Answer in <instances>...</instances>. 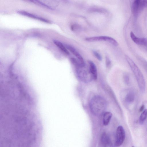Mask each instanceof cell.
Listing matches in <instances>:
<instances>
[{
  "label": "cell",
  "instance_id": "4",
  "mask_svg": "<svg viewBox=\"0 0 147 147\" xmlns=\"http://www.w3.org/2000/svg\"><path fill=\"white\" fill-rule=\"evenodd\" d=\"M76 68L77 75L81 81L84 82H88L93 79L89 67L88 69H87L85 66Z\"/></svg>",
  "mask_w": 147,
  "mask_h": 147
},
{
  "label": "cell",
  "instance_id": "19",
  "mask_svg": "<svg viewBox=\"0 0 147 147\" xmlns=\"http://www.w3.org/2000/svg\"><path fill=\"white\" fill-rule=\"evenodd\" d=\"M124 80L125 83L127 84H129V76L127 74L124 75Z\"/></svg>",
  "mask_w": 147,
  "mask_h": 147
},
{
  "label": "cell",
  "instance_id": "8",
  "mask_svg": "<svg viewBox=\"0 0 147 147\" xmlns=\"http://www.w3.org/2000/svg\"><path fill=\"white\" fill-rule=\"evenodd\" d=\"M130 36L132 40L136 44L147 47V39L137 37L132 32H130Z\"/></svg>",
  "mask_w": 147,
  "mask_h": 147
},
{
  "label": "cell",
  "instance_id": "17",
  "mask_svg": "<svg viewBox=\"0 0 147 147\" xmlns=\"http://www.w3.org/2000/svg\"><path fill=\"white\" fill-rule=\"evenodd\" d=\"M30 1L33 2V3L36 4H39V5H40L42 6H43L46 7L47 8L50 9H53V8L51 7L48 5L46 4L42 3L40 2V1H37V0H32Z\"/></svg>",
  "mask_w": 147,
  "mask_h": 147
},
{
  "label": "cell",
  "instance_id": "7",
  "mask_svg": "<svg viewBox=\"0 0 147 147\" xmlns=\"http://www.w3.org/2000/svg\"><path fill=\"white\" fill-rule=\"evenodd\" d=\"M125 132L122 126H119L117 129L115 146L118 147L123 143L125 138Z\"/></svg>",
  "mask_w": 147,
  "mask_h": 147
},
{
  "label": "cell",
  "instance_id": "15",
  "mask_svg": "<svg viewBox=\"0 0 147 147\" xmlns=\"http://www.w3.org/2000/svg\"><path fill=\"white\" fill-rule=\"evenodd\" d=\"M135 98V96L134 93L132 92H130L126 95L125 100L127 103H131L134 102Z\"/></svg>",
  "mask_w": 147,
  "mask_h": 147
},
{
  "label": "cell",
  "instance_id": "1",
  "mask_svg": "<svg viewBox=\"0 0 147 147\" xmlns=\"http://www.w3.org/2000/svg\"><path fill=\"white\" fill-rule=\"evenodd\" d=\"M42 143L34 138L24 136L11 141L2 147H42Z\"/></svg>",
  "mask_w": 147,
  "mask_h": 147
},
{
  "label": "cell",
  "instance_id": "9",
  "mask_svg": "<svg viewBox=\"0 0 147 147\" xmlns=\"http://www.w3.org/2000/svg\"><path fill=\"white\" fill-rule=\"evenodd\" d=\"M65 46L76 57L80 63L83 65H85L84 60L80 53L73 47L68 45H65Z\"/></svg>",
  "mask_w": 147,
  "mask_h": 147
},
{
  "label": "cell",
  "instance_id": "23",
  "mask_svg": "<svg viewBox=\"0 0 147 147\" xmlns=\"http://www.w3.org/2000/svg\"><path fill=\"white\" fill-rule=\"evenodd\" d=\"M132 147H135L134 146H132Z\"/></svg>",
  "mask_w": 147,
  "mask_h": 147
},
{
  "label": "cell",
  "instance_id": "2",
  "mask_svg": "<svg viewBox=\"0 0 147 147\" xmlns=\"http://www.w3.org/2000/svg\"><path fill=\"white\" fill-rule=\"evenodd\" d=\"M125 57L136 78L140 90L142 92H144L145 90V82L142 72L138 67L129 56L126 55Z\"/></svg>",
  "mask_w": 147,
  "mask_h": 147
},
{
  "label": "cell",
  "instance_id": "3",
  "mask_svg": "<svg viewBox=\"0 0 147 147\" xmlns=\"http://www.w3.org/2000/svg\"><path fill=\"white\" fill-rule=\"evenodd\" d=\"M106 102L105 100L99 96L94 97L90 103V109L94 114L100 115L103 113L106 109Z\"/></svg>",
  "mask_w": 147,
  "mask_h": 147
},
{
  "label": "cell",
  "instance_id": "14",
  "mask_svg": "<svg viewBox=\"0 0 147 147\" xmlns=\"http://www.w3.org/2000/svg\"><path fill=\"white\" fill-rule=\"evenodd\" d=\"M112 116V113L110 112H105L103 115V123L104 125H107L110 122Z\"/></svg>",
  "mask_w": 147,
  "mask_h": 147
},
{
  "label": "cell",
  "instance_id": "6",
  "mask_svg": "<svg viewBox=\"0 0 147 147\" xmlns=\"http://www.w3.org/2000/svg\"><path fill=\"white\" fill-rule=\"evenodd\" d=\"M146 0H136L132 4V9L133 14L135 16H137L146 6Z\"/></svg>",
  "mask_w": 147,
  "mask_h": 147
},
{
  "label": "cell",
  "instance_id": "10",
  "mask_svg": "<svg viewBox=\"0 0 147 147\" xmlns=\"http://www.w3.org/2000/svg\"><path fill=\"white\" fill-rule=\"evenodd\" d=\"M17 13L26 16L30 18L36 19L45 22L50 23V22L47 19L43 18L37 17L35 15L26 11L19 10L17 11Z\"/></svg>",
  "mask_w": 147,
  "mask_h": 147
},
{
  "label": "cell",
  "instance_id": "18",
  "mask_svg": "<svg viewBox=\"0 0 147 147\" xmlns=\"http://www.w3.org/2000/svg\"><path fill=\"white\" fill-rule=\"evenodd\" d=\"M93 53L94 56L99 61L102 60V57L100 55L99 53L95 51H93Z\"/></svg>",
  "mask_w": 147,
  "mask_h": 147
},
{
  "label": "cell",
  "instance_id": "20",
  "mask_svg": "<svg viewBox=\"0 0 147 147\" xmlns=\"http://www.w3.org/2000/svg\"><path fill=\"white\" fill-rule=\"evenodd\" d=\"M111 64V61L109 58L107 57H106V65L107 67H109Z\"/></svg>",
  "mask_w": 147,
  "mask_h": 147
},
{
  "label": "cell",
  "instance_id": "11",
  "mask_svg": "<svg viewBox=\"0 0 147 147\" xmlns=\"http://www.w3.org/2000/svg\"><path fill=\"white\" fill-rule=\"evenodd\" d=\"M101 140L102 144L104 147H108L111 145V142L110 138L105 132H104L102 134Z\"/></svg>",
  "mask_w": 147,
  "mask_h": 147
},
{
  "label": "cell",
  "instance_id": "12",
  "mask_svg": "<svg viewBox=\"0 0 147 147\" xmlns=\"http://www.w3.org/2000/svg\"><path fill=\"white\" fill-rule=\"evenodd\" d=\"M88 63L90 71L92 75L93 79L96 80L97 77V70L96 66L94 63L91 61H89Z\"/></svg>",
  "mask_w": 147,
  "mask_h": 147
},
{
  "label": "cell",
  "instance_id": "5",
  "mask_svg": "<svg viewBox=\"0 0 147 147\" xmlns=\"http://www.w3.org/2000/svg\"><path fill=\"white\" fill-rule=\"evenodd\" d=\"M85 40L88 42H92L104 41L109 42L115 46H117L118 43L113 38L106 36H100L86 38Z\"/></svg>",
  "mask_w": 147,
  "mask_h": 147
},
{
  "label": "cell",
  "instance_id": "13",
  "mask_svg": "<svg viewBox=\"0 0 147 147\" xmlns=\"http://www.w3.org/2000/svg\"><path fill=\"white\" fill-rule=\"evenodd\" d=\"M53 42L64 53L67 55L69 54V52L67 49L66 47L61 42L56 40H53Z\"/></svg>",
  "mask_w": 147,
  "mask_h": 147
},
{
  "label": "cell",
  "instance_id": "16",
  "mask_svg": "<svg viewBox=\"0 0 147 147\" xmlns=\"http://www.w3.org/2000/svg\"><path fill=\"white\" fill-rule=\"evenodd\" d=\"M147 117V109L144 110L142 113L139 118V122L140 124H142Z\"/></svg>",
  "mask_w": 147,
  "mask_h": 147
},
{
  "label": "cell",
  "instance_id": "21",
  "mask_svg": "<svg viewBox=\"0 0 147 147\" xmlns=\"http://www.w3.org/2000/svg\"><path fill=\"white\" fill-rule=\"evenodd\" d=\"M144 105H142L140 109V112L144 110Z\"/></svg>",
  "mask_w": 147,
  "mask_h": 147
},
{
  "label": "cell",
  "instance_id": "22",
  "mask_svg": "<svg viewBox=\"0 0 147 147\" xmlns=\"http://www.w3.org/2000/svg\"><path fill=\"white\" fill-rule=\"evenodd\" d=\"M146 6L147 7V0H146Z\"/></svg>",
  "mask_w": 147,
  "mask_h": 147
}]
</instances>
